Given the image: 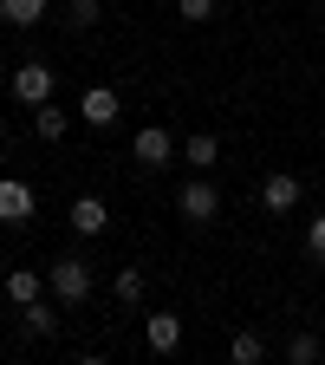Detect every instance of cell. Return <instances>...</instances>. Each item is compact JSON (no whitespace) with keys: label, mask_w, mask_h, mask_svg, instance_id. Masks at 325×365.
Here are the masks:
<instances>
[{"label":"cell","mask_w":325,"mask_h":365,"mask_svg":"<svg viewBox=\"0 0 325 365\" xmlns=\"http://www.w3.org/2000/svg\"><path fill=\"white\" fill-rule=\"evenodd\" d=\"M117 300H124V307L144 300V267H117Z\"/></svg>","instance_id":"obj_17"},{"label":"cell","mask_w":325,"mask_h":365,"mask_svg":"<svg viewBox=\"0 0 325 365\" xmlns=\"http://www.w3.org/2000/svg\"><path fill=\"white\" fill-rule=\"evenodd\" d=\"M287 359H293V365H319V359H325V346H319L312 333H293V339H287Z\"/></svg>","instance_id":"obj_16"},{"label":"cell","mask_w":325,"mask_h":365,"mask_svg":"<svg viewBox=\"0 0 325 365\" xmlns=\"http://www.w3.org/2000/svg\"><path fill=\"white\" fill-rule=\"evenodd\" d=\"M0 20H7V26H39L46 0H0Z\"/></svg>","instance_id":"obj_13"},{"label":"cell","mask_w":325,"mask_h":365,"mask_svg":"<svg viewBox=\"0 0 325 365\" xmlns=\"http://www.w3.org/2000/svg\"><path fill=\"white\" fill-rule=\"evenodd\" d=\"M144 346H150V352H176V346H182V319H176V313H150V319H144Z\"/></svg>","instance_id":"obj_7"},{"label":"cell","mask_w":325,"mask_h":365,"mask_svg":"<svg viewBox=\"0 0 325 365\" xmlns=\"http://www.w3.org/2000/svg\"><path fill=\"white\" fill-rule=\"evenodd\" d=\"M182 157H189L196 170H215V157H221V137H215V130H196L189 144H182Z\"/></svg>","instance_id":"obj_12"},{"label":"cell","mask_w":325,"mask_h":365,"mask_svg":"<svg viewBox=\"0 0 325 365\" xmlns=\"http://www.w3.org/2000/svg\"><path fill=\"white\" fill-rule=\"evenodd\" d=\"M0 222H33V182H20V176H0Z\"/></svg>","instance_id":"obj_4"},{"label":"cell","mask_w":325,"mask_h":365,"mask_svg":"<svg viewBox=\"0 0 325 365\" xmlns=\"http://www.w3.org/2000/svg\"><path fill=\"white\" fill-rule=\"evenodd\" d=\"M65 222L78 228V235H105V222H111V209H105L98 196H78V202L65 209Z\"/></svg>","instance_id":"obj_9"},{"label":"cell","mask_w":325,"mask_h":365,"mask_svg":"<svg viewBox=\"0 0 325 365\" xmlns=\"http://www.w3.org/2000/svg\"><path fill=\"white\" fill-rule=\"evenodd\" d=\"M14 98L20 105H46V98H53V66H46V59L14 66Z\"/></svg>","instance_id":"obj_3"},{"label":"cell","mask_w":325,"mask_h":365,"mask_svg":"<svg viewBox=\"0 0 325 365\" xmlns=\"http://www.w3.org/2000/svg\"><path fill=\"white\" fill-rule=\"evenodd\" d=\"M20 319H26V333H33V339H53V333H59V307H46V300H26Z\"/></svg>","instance_id":"obj_10"},{"label":"cell","mask_w":325,"mask_h":365,"mask_svg":"<svg viewBox=\"0 0 325 365\" xmlns=\"http://www.w3.org/2000/svg\"><path fill=\"white\" fill-rule=\"evenodd\" d=\"M46 294H53L59 307H85V300H91V267H85L78 255H59L53 274H46Z\"/></svg>","instance_id":"obj_1"},{"label":"cell","mask_w":325,"mask_h":365,"mask_svg":"<svg viewBox=\"0 0 325 365\" xmlns=\"http://www.w3.org/2000/svg\"><path fill=\"white\" fill-rule=\"evenodd\" d=\"M130 150H137V163H144V170H163V163L176 157V144H169V130H163V124H144Z\"/></svg>","instance_id":"obj_5"},{"label":"cell","mask_w":325,"mask_h":365,"mask_svg":"<svg viewBox=\"0 0 325 365\" xmlns=\"http://www.w3.org/2000/svg\"><path fill=\"white\" fill-rule=\"evenodd\" d=\"M39 294H46L39 274H26V267H14V274H7V300H14V307H26V300H39Z\"/></svg>","instance_id":"obj_14"},{"label":"cell","mask_w":325,"mask_h":365,"mask_svg":"<svg viewBox=\"0 0 325 365\" xmlns=\"http://www.w3.org/2000/svg\"><path fill=\"white\" fill-rule=\"evenodd\" d=\"M176 209H182V222H215L221 215V190H215L208 176H189L176 190Z\"/></svg>","instance_id":"obj_2"},{"label":"cell","mask_w":325,"mask_h":365,"mask_svg":"<svg viewBox=\"0 0 325 365\" xmlns=\"http://www.w3.org/2000/svg\"><path fill=\"white\" fill-rule=\"evenodd\" d=\"M306 248H312V261H325V215L306 222Z\"/></svg>","instance_id":"obj_20"},{"label":"cell","mask_w":325,"mask_h":365,"mask_svg":"<svg viewBox=\"0 0 325 365\" xmlns=\"http://www.w3.org/2000/svg\"><path fill=\"white\" fill-rule=\"evenodd\" d=\"M65 20L72 26H98V0H65Z\"/></svg>","instance_id":"obj_18"},{"label":"cell","mask_w":325,"mask_h":365,"mask_svg":"<svg viewBox=\"0 0 325 365\" xmlns=\"http://www.w3.org/2000/svg\"><path fill=\"white\" fill-rule=\"evenodd\" d=\"M65 124H72V118H65L53 98H46V105H33V130L46 137V144H59V137H65Z\"/></svg>","instance_id":"obj_11"},{"label":"cell","mask_w":325,"mask_h":365,"mask_svg":"<svg viewBox=\"0 0 325 365\" xmlns=\"http://www.w3.org/2000/svg\"><path fill=\"white\" fill-rule=\"evenodd\" d=\"M78 118H85V124H98V130H111V124H117V91H111V85H91V91H85V105H78Z\"/></svg>","instance_id":"obj_6"},{"label":"cell","mask_w":325,"mask_h":365,"mask_svg":"<svg viewBox=\"0 0 325 365\" xmlns=\"http://www.w3.org/2000/svg\"><path fill=\"white\" fill-rule=\"evenodd\" d=\"M260 202H267L273 215H287V209L299 202V176H287V170H273V176L260 182Z\"/></svg>","instance_id":"obj_8"},{"label":"cell","mask_w":325,"mask_h":365,"mask_svg":"<svg viewBox=\"0 0 325 365\" xmlns=\"http://www.w3.org/2000/svg\"><path fill=\"white\" fill-rule=\"evenodd\" d=\"M176 14L189 26H202V20H215V0H176Z\"/></svg>","instance_id":"obj_19"},{"label":"cell","mask_w":325,"mask_h":365,"mask_svg":"<svg viewBox=\"0 0 325 365\" xmlns=\"http://www.w3.org/2000/svg\"><path fill=\"white\" fill-rule=\"evenodd\" d=\"M228 359H235V365H260V359H267V339H260V333H235Z\"/></svg>","instance_id":"obj_15"}]
</instances>
